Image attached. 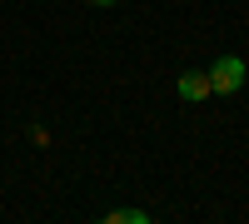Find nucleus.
Here are the masks:
<instances>
[{"label":"nucleus","instance_id":"obj_1","mask_svg":"<svg viewBox=\"0 0 249 224\" xmlns=\"http://www.w3.org/2000/svg\"><path fill=\"white\" fill-rule=\"evenodd\" d=\"M204 75H210V90H214V95H234V90H244V60H239V55H219Z\"/></svg>","mask_w":249,"mask_h":224},{"label":"nucleus","instance_id":"obj_2","mask_svg":"<svg viewBox=\"0 0 249 224\" xmlns=\"http://www.w3.org/2000/svg\"><path fill=\"white\" fill-rule=\"evenodd\" d=\"M204 95H214V90H210V75H204V70H190V75L179 80V100H184V105H195V100H204Z\"/></svg>","mask_w":249,"mask_h":224},{"label":"nucleus","instance_id":"obj_3","mask_svg":"<svg viewBox=\"0 0 249 224\" xmlns=\"http://www.w3.org/2000/svg\"><path fill=\"white\" fill-rule=\"evenodd\" d=\"M105 219H110V224H144L150 214H144V209H110Z\"/></svg>","mask_w":249,"mask_h":224},{"label":"nucleus","instance_id":"obj_4","mask_svg":"<svg viewBox=\"0 0 249 224\" xmlns=\"http://www.w3.org/2000/svg\"><path fill=\"white\" fill-rule=\"evenodd\" d=\"M95 5H115V0H95Z\"/></svg>","mask_w":249,"mask_h":224}]
</instances>
